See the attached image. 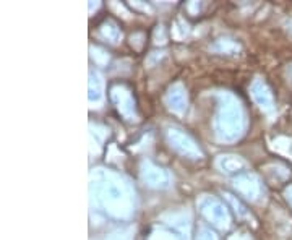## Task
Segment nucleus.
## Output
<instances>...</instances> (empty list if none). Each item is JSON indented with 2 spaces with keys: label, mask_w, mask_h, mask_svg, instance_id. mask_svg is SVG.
<instances>
[{
  "label": "nucleus",
  "mask_w": 292,
  "mask_h": 240,
  "mask_svg": "<svg viewBox=\"0 0 292 240\" xmlns=\"http://www.w3.org/2000/svg\"><path fill=\"white\" fill-rule=\"evenodd\" d=\"M243 117L239 104L232 98H224V103L219 106L216 117V130L224 140H234L242 133Z\"/></svg>",
  "instance_id": "nucleus-1"
},
{
  "label": "nucleus",
  "mask_w": 292,
  "mask_h": 240,
  "mask_svg": "<svg viewBox=\"0 0 292 240\" xmlns=\"http://www.w3.org/2000/svg\"><path fill=\"white\" fill-rule=\"evenodd\" d=\"M167 136H169V141L172 143V146L177 149L179 153H182V154H185V156H190V158L200 156L198 146H196L192 138H190L188 135H185L184 132L172 129V130H169Z\"/></svg>",
  "instance_id": "nucleus-2"
},
{
  "label": "nucleus",
  "mask_w": 292,
  "mask_h": 240,
  "mask_svg": "<svg viewBox=\"0 0 292 240\" xmlns=\"http://www.w3.org/2000/svg\"><path fill=\"white\" fill-rule=\"evenodd\" d=\"M201 211L216 226H226L229 222V216H227L226 208L216 200H206L203 206H201Z\"/></svg>",
  "instance_id": "nucleus-3"
},
{
  "label": "nucleus",
  "mask_w": 292,
  "mask_h": 240,
  "mask_svg": "<svg viewBox=\"0 0 292 240\" xmlns=\"http://www.w3.org/2000/svg\"><path fill=\"white\" fill-rule=\"evenodd\" d=\"M252 94H253V99L257 101V104L260 107L263 109H273V104H274V99H273V94H271V89L268 88V84L263 81V80H258V81L253 83L252 86Z\"/></svg>",
  "instance_id": "nucleus-4"
},
{
  "label": "nucleus",
  "mask_w": 292,
  "mask_h": 240,
  "mask_svg": "<svg viewBox=\"0 0 292 240\" xmlns=\"http://www.w3.org/2000/svg\"><path fill=\"white\" fill-rule=\"evenodd\" d=\"M236 188H239L242 195L248 196V198H255L258 195V182L253 175L240 174L236 180Z\"/></svg>",
  "instance_id": "nucleus-5"
},
{
  "label": "nucleus",
  "mask_w": 292,
  "mask_h": 240,
  "mask_svg": "<svg viewBox=\"0 0 292 240\" xmlns=\"http://www.w3.org/2000/svg\"><path fill=\"white\" fill-rule=\"evenodd\" d=\"M145 179H146V182L153 187H164L167 184V175L164 174V170L158 169L155 166H146Z\"/></svg>",
  "instance_id": "nucleus-6"
},
{
  "label": "nucleus",
  "mask_w": 292,
  "mask_h": 240,
  "mask_svg": "<svg viewBox=\"0 0 292 240\" xmlns=\"http://www.w3.org/2000/svg\"><path fill=\"white\" fill-rule=\"evenodd\" d=\"M167 103H169V106H171L174 110H177V112L184 110V107H185V94L182 91V88H180V86L172 88L171 91H169V94H167Z\"/></svg>",
  "instance_id": "nucleus-7"
},
{
  "label": "nucleus",
  "mask_w": 292,
  "mask_h": 240,
  "mask_svg": "<svg viewBox=\"0 0 292 240\" xmlns=\"http://www.w3.org/2000/svg\"><path fill=\"white\" fill-rule=\"evenodd\" d=\"M221 166L224 167L227 172H236V169H242L243 164L240 161H237V159H234V158H226L221 161Z\"/></svg>",
  "instance_id": "nucleus-8"
},
{
  "label": "nucleus",
  "mask_w": 292,
  "mask_h": 240,
  "mask_svg": "<svg viewBox=\"0 0 292 240\" xmlns=\"http://www.w3.org/2000/svg\"><path fill=\"white\" fill-rule=\"evenodd\" d=\"M198 240H216V239H214L213 234H211L210 231H206V229H205V231H201V232H200Z\"/></svg>",
  "instance_id": "nucleus-9"
},
{
  "label": "nucleus",
  "mask_w": 292,
  "mask_h": 240,
  "mask_svg": "<svg viewBox=\"0 0 292 240\" xmlns=\"http://www.w3.org/2000/svg\"><path fill=\"white\" fill-rule=\"evenodd\" d=\"M289 200L292 201V190H291V193H289Z\"/></svg>",
  "instance_id": "nucleus-10"
}]
</instances>
